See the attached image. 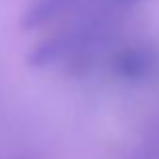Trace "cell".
Segmentation results:
<instances>
[]
</instances>
